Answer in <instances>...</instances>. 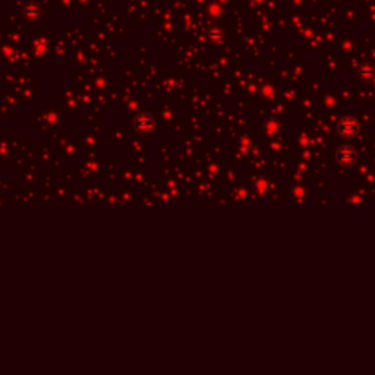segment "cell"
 Returning <instances> with one entry per match:
<instances>
[{"label":"cell","mask_w":375,"mask_h":375,"mask_svg":"<svg viewBox=\"0 0 375 375\" xmlns=\"http://www.w3.org/2000/svg\"><path fill=\"white\" fill-rule=\"evenodd\" d=\"M336 159L342 166H353L358 160V153L352 145H342L336 151Z\"/></svg>","instance_id":"6da1fadb"},{"label":"cell","mask_w":375,"mask_h":375,"mask_svg":"<svg viewBox=\"0 0 375 375\" xmlns=\"http://www.w3.org/2000/svg\"><path fill=\"white\" fill-rule=\"evenodd\" d=\"M337 131L343 138H353L359 131L358 122L353 117H343L337 125Z\"/></svg>","instance_id":"7a4b0ae2"},{"label":"cell","mask_w":375,"mask_h":375,"mask_svg":"<svg viewBox=\"0 0 375 375\" xmlns=\"http://www.w3.org/2000/svg\"><path fill=\"white\" fill-rule=\"evenodd\" d=\"M358 72L362 78H365V80H371V78H374V75H375V66L374 65L360 66V67L358 69Z\"/></svg>","instance_id":"3957f363"}]
</instances>
